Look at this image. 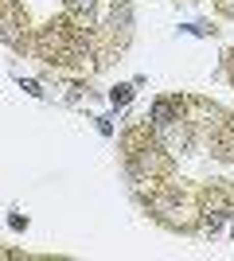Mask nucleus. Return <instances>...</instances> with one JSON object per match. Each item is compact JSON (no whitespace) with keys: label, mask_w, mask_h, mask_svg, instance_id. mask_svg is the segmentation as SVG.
<instances>
[{"label":"nucleus","mask_w":234,"mask_h":261,"mask_svg":"<svg viewBox=\"0 0 234 261\" xmlns=\"http://www.w3.org/2000/svg\"><path fill=\"white\" fill-rule=\"evenodd\" d=\"M230 12H234V0H230Z\"/></svg>","instance_id":"nucleus-3"},{"label":"nucleus","mask_w":234,"mask_h":261,"mask_svg":"<svg viewBox=\"0 0 234 261\" xmlns=\"http://www.w3.org/2000/svg\"><path fill=\"white\" fill-rule=\"evenodd\" d=\"M113 101H117V106H125V101H129V86H117V90H113Z\"/></svg>","instance_id":"nucleus-2"},{"label":"nucleus","mask_w":234,"mask_h":261,"mask_svg":"<svg viewBox=\"0 0 234 261\" xmlns=\"http://www.w3.org/2000/svg\"><path fill=\"white\" fill-rule=\"evenodd\" d=\"M176 109H172V106H168V101H156V106H152V125H156V129H164V125H176Z\"/></svg>","instance_id":"nucleus-1"}]
</instances>
